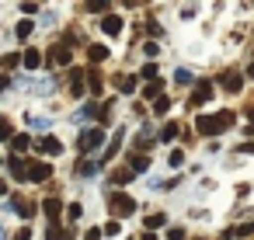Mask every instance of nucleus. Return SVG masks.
Here are the masks:
<instances>
[{"mask_svg": "<svg viewBox=\"0 0 254 240\" xmlns=\"http://www.w3.org/2000/svg\"><path fill=\"white\" fill-rule=\"evenodd\" d=\"M233 125V115L230 112H219V115H198L195 119V129L202 132V136H219L223 129H230Z\"/></svg>", "mask_w": 254, "mask_h": 240, "instance_id": "obj_1", "label": "nucleus"}, {"mask_svg": "<svg viewBox=\"0 0 254 240\" xmlns=\"http://www.w3.org/2000/svg\"><path fill=\"white\" fill-rule=\"evenodd\" d=\"M108 212H115L119 219H126V216L136 212V198L126 195V191H108Z\"/></svg>", "mask_w": 254, "mask_h": 240, "instance_id": "obj_2", "label": "nucleus"}, {"mask_svg": "<svg viewBox=\"0 0 254 240\" xmlns=\"http://www.w3.org/2000/svg\"><path fill=\"white\" fill-rule=\"evenodd\" d=\"M101 143H105V129H87V132H80V136H77L80 153H87V150H94V146H101Z\"/></svg>", "mask_w": 254, "mask_h": 240, "instance_id": "obj_3", "label": "nucleus"}, {"mask_svg": "<svg viewBox=\"0 0 254 240\" xmlns=\"http://www.w3.org/2000/svg\"><path fill=\"white\" fill-rule=\"evenodd\" d=\"M205 101H212V84L209 80H195V91H191V108H202Z\"/></svg>", "mask_w": 254, "mask_h": 240, "instance_id": "obj_4", "label": "nucleus"}, {"mask_svg": "<svg viewBox=\"0 0 254 240\" xmlns=\"http://www.w3.org/2000/svg\"><path fill=\"white\" fill-rule=\"evenodd\" d=\"M49 178H53V164H46V160L28 164V181H32V184H42V181H49Z\"/></svg>", "mask_w": 254, "mask_h": 240, "instance_id": "obj_5", "label": "nucleus"}, {"mask_svg": "<svg viewBox=\"0 0 254 240\" xmlns=\"http://www.w3.org/2000/svg\"><path fill=\"white\" fill-rule=\"evenodd\" d=\"M42 209H46V216L53 219V226H60V212H63V202H60V198H46V202H42Z\"/></svg>", "mask_w": 254, "mask_h": 240, "instance_id": "obj_6", "label": "nucleus"}, {"mask_svg": "<svg viewBox=\"0 0 254 240\" xmlns=\"http://www.w3.org/2000/svg\"><path fill=\"white\" fill-rule=\"evenodd\" d=\"M240 87H244V73H226V77H223V91L240 94Z\"/></svg>", "mask_w": 254, "mask_h": 240, "instance_id": "obj_7", "label": "nucleus"}, {"mask_svg": "<svg viewBox=\"0 0 254 240\" xmlns=\"http://www.w3.org/2000/svg\"><path fill=\"white\" fill-rule=\"evenodd\" d=\"M101 28H105V35H119L122 32V18L119 14H108V18H101Z\"/></svg>", "mask_w": 254, "mask_h": 240, "instance_id": "obj_8", "label": "nucleus"}, {"mask_svg": "<svg viewBox=\"0 0 254 240\" xmlns=\"http://www.w3.org/2000/svg\"><path fill=\"white\" fill-rule=\"evenodd\" d=\"M39 150H42V153H60L63 143H60L56 136H42V139H39Z\"/></svg>", "mask_w": 254, "mask_h": 240, "instance_id": "obj_9", "label": "nucleus"}, {"mask_svg": "<svg viewBox=\"0 0 254 240\" xmlns=\"http://www.w3.org/2000/svg\"><path fill=\"white\" fill-rule=\"evenodd\" d=\"M21 63H25V66H28V70H35V66H39V63H42V56H39V49H32V46H28V49H25V53H21Z\"/></svg>", "mask_w": 254, "mask_h": 240, "instance_id": "obj_10", "label": "nucleus"}, {"mask_svg": "<svg viewBox=\"0 0 254 240\" xmlns=\"http://www.w3.org/2000/svg\"><path fill=\"white\" fill-rule=\"evenodd\" d=\"M11 202H14V209H18V216H21V219H28V216L35 212V205H32V202H25V198H18V195H14Z\"/></svg>", "mask_w": 254, "mask_h": 240, "instance_id": "obj_11", "label": "nucleus"}, {"mask_svg": "<svg viewBox=\"0 0 254 240\" xmlns=\"http://www.w3.org/2000/svg\"><path fill=\"white\" fill-rule=\"evenodd\" d=\"M129 167H132V171H146V167H150V157H143V153L136 150V153L129 157Z\"/></svg>", "mask_w": 254, "mask_h": 240, "instance_id": "obj_12", "label": "nucleus"}, {"mask_svg": "<svg viewBox=\"0 0 254 240\" xmlns=\"http://www.w3.org/2000/svg\"><path fill=\"white\" fill-rule=\"evenodd\" d=\"M7 171H11L14 178H28V167H25L18 157H11V160H7Z\"/></svg>", "mask_w": 254, "mask_h": 240, "instance_id": "obj_13", "label": "nucleus"}, {"mask_svg": "<svg viewBox=\"0 0 254 240\" xmlns=\"http://www.w3.org/2000/svg\"><path fill=\"white\" fill-rule=\"evenodd\" d=\"M160 226H167V216H164V212L146 216V230H150V233H153V230H160Z\"/></svg>", "mask_w": 254, "mask_h": 240, "instance_id": "obj_14", "label": "nucleus"}, {"mask_svg": "<svg viewBox=\"0 0 254 240\" xmlns=\"http://www.w3.org/2000/svg\"><path fill=\"white\" fill-rule=\"evenodd\" d=\"M87 56H91V63H101V60H108V46H91Z\"/></svg>", "mask_w": 254, "mask_h": 240, "instance_id": "obj_15", "label": "nucleus"}, {"mask_svg": "<svg viewBox=\"0 0 254 240\" xmlns=\"http://www.w3.org/2000/svg\"><path fill=\"white\" fill-rule=\"evenodd\" d=\"M119 91H122V94H132V91H136V77H132V73L119 77Z\"/></svg>", "mask_w": 254, "mask_h": 240, "instance_id": "obj_16", "label": "nucleus"}, {"mask_svg": "<svg viewBox=\"0 0 254 240\" xmlns=\"http://www.w3.org/2000/svg\"><path fill=\"white\" fill-rule=\"evenodd\" d=\"M254 233V223H244V226H233V230H226L223 237H251Z\"/></svg>", "mask_w": 254, "mask_h": 240, "instance_id": "obj_17", "label": "nucleus"}, {"mask_svg": "<svg viewBox=\"0 0 254 240\" xmlns=\"http://www.w3.org/2000/svg\"><path fill=\"white\" fill-rule=\"evenodd\" d=\"M178 129H181V125H174V122H167V125L160 129V139H164V143H171V139H178Z\"/></svg>", "mask_w": 254, "mask_h": 240, "instance_id": "obj_18", "label": "nucleus"}, {"mask_svg": "<svg viewBox=\"0 0 254 240\" xmlns=\"http://www.w3.org/2000/svg\"><path fill=\"white\" fill-rule=\"evenodd\" d=\"M53 63L66 66V63H70V49H53Z\"/></svg>", "mask_w": 254, "mask_h": 240, "instance_id": "obj_19", "label": "nucleus"}, {"mask_svg": "<svg viewBox=\"0 0 254 240\" xmlns=\"http://www.w3.org/2000/svg\"><path fill=\"white\" fill-rule=\"evenodd\" d=\"M129 178H132V167H122V171H115V174H112V181H115V184H126Z\"/></svg>", "mask_w": 254, "mask_h": 240, "instance_id": "obj_20", "label": "nucleus"}, {"mask_svg": "<svg viewBox=\"0 0 254 240\" xmlns=\"http://www.w3.org/2000/svg\"><path fill=\"white\" fill-rule=\"evenodd\" d=\"M101 230H105V237H119V233H122V226H119V219H108V223H105Z\"/></svg>", "mask_w": 254, "mask_h": 240, "instance_id": "obj_21", "label": "nucleus"}, {"mask_svg": "<svg viewBox=\"0 0 254 240\" xmlns=\"http://www.w3.org/2000/svg\"><path fill=\"white\" fill-rule=\"evenodd\" d=\"M139 77H146V80L153 84V80H157V63H146V66L139 70Z\"/></svg>", "mask_w": 254, "mask_h": 240, "instance_id": "obj_22", "label": "nucleus"}, {"mask_svg": "<svg viewBox=\"0 0 254 240\" xmlns=\"http://www.w3.org/2000/svg\"><path fill=\"white\" fill-rule=\"evenodd\" d=\"M14 32H18V39H28V35H32V21H18Z\"/></svg>", "mask_w": 254, "mask_h": 240, "instance_id": "obj_23", "label": "nucleus"}, {"mask_svg": "<svg viewBox=\"0 0 254 240\" xmlns=\"http://www.w3.org/2000/svg\"><path fill=\"white\" fill-rule=\"evenodd\" d=\"M160 87H164L160 80H153V84H146V98H157V101H160Z\"/></svg>", "mask_w": 254, "mask_h": 240, "instance_id": "obj_24", "label": "nucleus"}, {"mask_svg": "<svg viewBox=\"0 0 254 240\" xmlns=\"http://www.w3.org/2000/svg\"><path fill=\"white\" fill-rule=\"evenodd\" d=\"M11 146H14V150H28V146H32V139H28V136H14V139H11Z\"/></svg>", "mask_w": 254, "mask_h": 240, "instance_id": "obj_25", "label": "nucleus"}, {"mask_svg": "<svg viewBox=\"0 0 254 240\" xmlns=\"http://www.w3.org/2000/svg\"><path fill=\"white\" fill-rule=\"evenodd\" d=\"M167 108H171V98H160V101L153 105V112H157V115H167Z\"/></svg>", "mask_w": 254, "mask_h": 240, "instance_id": "obj_26", "label": "nucleus"}, {"mask_svg": "<svg viewBox=\"0 0 254 240\" xmlns=\"http://www.w3.org/2000/svg\"><path fill=\"white\" fill-rule=\"evenodd\" d=\"M167 160H171V167H181V164H185V153H181V150H171Z\"/></svg>", "mask_w": 254, "mask_h": 240, "instance_id": "obj_27", "label": "nucleus"}, {"mask_svg": "<svg viewBox=\"0 0 254 240\" xmlns=\"http://www.w3.org/2000/svg\"><path fill=\"white\" fill-rule=\"evenodd\" d=\"M0 136H4V139H14V129H11V122H7V119L0 122Z\"/></svg>", "mask_w": 254, "mask_h": 240, "instance_id": "obj_28", "label": "nucleus"}, {"mask_svg": "<svg viewBox=\"0 0 254 240\" xmlns=\"http://www.w3.org/2000/svg\"><path fill=\"white\" fill-rule=\"evenodd\" d=\"M84 91V77H80V70H73V94H80Z\"/></svg>", "mask_w": 254, "mask_h": 240, "instance_id": "obj_29", "label": "nucleus"}, {"mask_svg": "<svg viewBox=\"0 0 254 240\" xmlns=\"http://www.w3.org/2000/svg\"><path fill=\"white\" fill-rule=\"evenodd\" d=\"M18 63H21V56H14V53H11V56H4V66H7V70H14Z\"/></svg>", "mask_w": 254, "mask_h": 240, "instance_id": "obj_30", "label": "nucleus"}, {"mask_svg": "<svg viewBox=\"0 0 254 240\" xmlns=\"http://www.w3.org/2000/svg\"><path fill=\"white\" fill-rule=\"evenodd\" d=\"M91 91H101V77H98V70H91Z\"/></svg>", "mask_w": 254, "mask_h": 240, "instance_id": "obj_31", "label": "nucleus"}, {"mask_svg": "<svg viewBox=\"0 0 254 240\" xmlns=\"http://www.w3.org/2000/svg\"><path fill=\"white\" fill-rule=\"evenodd\" d=\"M91 171H94V164H87V160L77 164V174H91Z\"/></svg>", "mask_w": 254, "mask_h": 240, "instance_id": "obj_32", "label": "nucleus"}, {"mask_svg": "<svg viewBox=\"0 0 254 240\" xmlns=\"http://www.w3.org/2000/svg\"><path fill=\"white\" fill-rule=\"evenodd\" d=\"M80 212H84V209H80V205H77V202H73V205H70V209H66V216H70V219H80Z\"/></svg>", "mask_w": 254, "mask_h": 240, "instance_id": "obj_33", "label": "nucleus"}, {"mask_svg": "<svg viewBox=\"0 0 254 240\" xmlns=\"http://www.w3.org/2000/svg\"><path fill=\"white\" fill-rule=\"evenodd\" d=\"M167 237H171V240H185V230H178V226H174V230H167Z\"/></svg>", "mask_w": 254, "mask_h": 240, "instance_id": "obj_34", "label": "nucleus"}, {"mask_svg": "<svg viewBox=\"0 0 254 240\" xmlns=\"http://www.w3.org/2000/svg\"><path fill=\"white\" fill-rule=\"evenodd\" d=\"M14 240H32V230H28V226H25V230H21V233H18V237H14Z\"/></svg>", "mask_w": 254, "mask_h": 240, "instance_id": "obj_35", "label": "nucleus"}, {"mask_svg": "<svg viewBox=\"0 0 254 240\" xmlns=\"http://www.w3.org/2000/svg\"><path fill=\"white\" fill-rule=\"evenodd\" d=\"M101 233L105 230H87V240H101Z\"/></svg>", "mask_w": 254, "mask_h": 240, "instance_id": "obj_36", "label": "nucleus"}, {"mask_svg": "<svg viewBox=\"0 0 254 240\" xmlns=\"http://www.w3.org/2000/svg\"><path fill=\"white\" fill-rule=\"evenodd\" d=\"M139 240H157V237H153V233H150V230H146V233H143V237H139Z\"/></svg>", "mask_w": 254, "mask_h": 240, "instance_id": "obj_37", "label": "nucleus"}, {"mask_svg": "<svg viewBox=\"0 0 254 240\" xmlns=\"http://www.w3.org/2000/svg\"><path fill=\"white\" fill-rule=\"evenodd\" d=\"M247 77H251V80H254V63H251V66H247Z\"/></svg>", "mask_w": 254, "mask_h": 240, "instance_id": "obj_38", "label": "nucleus"}, {"mask_svg": "<svg viewBox=\"0 0 254 240\" xmlns=\"http://www.w3.org/2000/svg\"><path fill=\"white\" fill-rule=\"evenodd\" d=\"M251 132H254V129H251Z\"/></svg>", "mask_w": 254, "mask_h": 240, "instance_id": "obj_39", "label": "nucleus"}]
</instances>
